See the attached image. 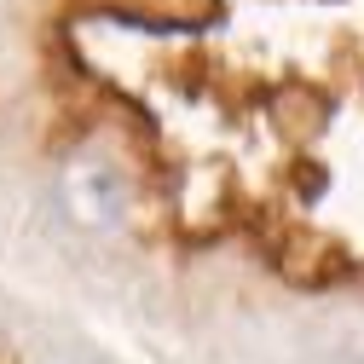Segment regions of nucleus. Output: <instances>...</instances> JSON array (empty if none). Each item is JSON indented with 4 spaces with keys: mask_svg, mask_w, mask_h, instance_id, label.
I'll return each mask as SVG.
<instances>
[{
    "mask_svg": "<svg viewBox=\"0 0 364 364\" xmlns=\"http://www.w3.org/2000/svg\"><path fill=\"white\" fill-rule=\"evenodd\" d=\"M58 197H64V214L81 225V232H93V237H110L127 225L133 214V186H127V173L110 151L99 145H81L64 173H58Z\"/></svg>",
    "mask_w": 364,
    "mask_h": 364,
    "instance_id": "1",
    "label": "nucleus"
},
{
    "mask_svg": "<svg viewBox=\"0 0 364 364\" xmlns=\"http://www.w3.org/2000/svg\"><path fill=\"white\" fill-rule=\"evenodd\" d=\"M29 364H105L93 347H81V341H47V347H35Z\"/></svg>",
    "mask_w": 364,
    "mask_h": 364,
    "instance_id": "2",
    "label": "nucleus"
}]
</instances>
